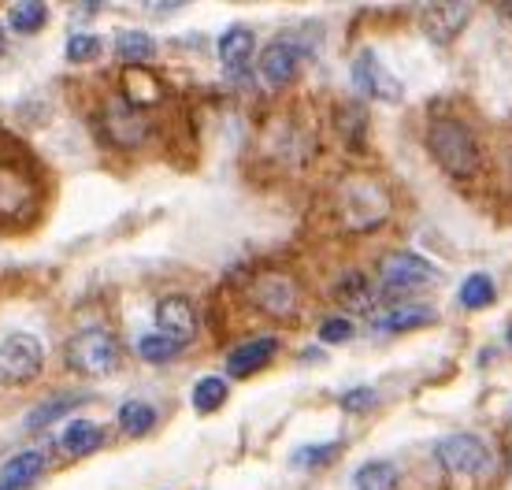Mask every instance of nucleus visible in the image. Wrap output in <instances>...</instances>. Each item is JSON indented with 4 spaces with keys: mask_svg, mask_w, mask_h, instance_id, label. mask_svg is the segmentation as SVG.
I'll return each instance as SVG.
<instances>
[{
    "mask_svg": "<svg viewBox=\"0 0 512 490\" xmlns=\"http://www.w3.org/2000/svg\"><path fill=\"white\" fill-rule=\"evenodd\" d=\"M249 301L253 309H260L264 316H275V320H297L301 312V286L290 271H256L249 279Z\"/></svg>",
    "mask_w": 512,
    "mask_h": 490,
    "instance_id": "nucleus-4",
    "label": "nucleus"
},
{
    "mask_svg": "<svg viewBox=\"0 0 512 490\" xmlns=\"http://www.w3.org/2000/svg\"><path fill=\"white\" fill-rule=\"evenodd\" d=\"M119 93L134 108H153V104L164 101V78L156 75V71H149V67H123Z\"/></svg>",
    "mask_w": 512,
    "mask_h": 490,
    "instance_id": "nucleus-15",
    "label": "nucleus"
},
{
    "mask_svg": "<svg viewBox=\"0 0 512 490\" xmlns=\"http://www.w3.org/2000/svg\"><path fill=\"white\" fill-rule=\"evenodd\" d=\"M119 357H123V349H119L116 335L104 331V327H86V331H78V335L67 342V364L82 375L116 372Z\"/></svg>",
    "mask_w": 512,
    "mask_h": 490,
    "instance_id": "nucleus-5",
    "label": "nucleus"
},
{
    "mask_svg": "<svg viewBox=\"0 0 512 490\" xmlns=\"http://www.w3.org/2000/svg\"><path fill=\"white\" fill-rule=\"evenodd\" d=\"M357 490H394L397 487V468L390 461H368L353 472Z\"/></svg>",
    "mask_w": 512,
    "mask_h": 490,
    "instance_id": "nucleus-27",
    "label": "nucleus"
},
{
    "mask_svg": "<svg viewBox=\"0 0 512 490\" xmlns=\"http://www.w3.org/2000/svg\"><path fill=\"white\" fill-rule=\"evenodd\" d=\"M4 45H8V41H4V26H0V52H4Z\"/></svg>",
    "mask_w": 512,
    "mask_h": 490,
    "instance_id": "nucleus-37",
    "label": "nucleus"
},
{
    "mask_svg": "<svg viewBox=\"0 0 512 490\" xmlns=\"http://www.w3.org/2000/svg\"><path fill=\"white\" fill-rule=\"evenodd\" d=\"M353 335H357V327H353V320H346V316H331V320L320 323L323 346H342V342H349Z\"/></svg>",
    "mask_w": 512,
    "mask_h": 490,
    "instance_id": "nucleus-31",
    "label": "nucleus"
},
{
    "mask_svg": "<svg viewBox=\"0 0 512 490\" xmlns=\"http://www.w3.org/2000/svg\"><path fill=\"white\" fill-rule=\"evenodd\" d=\"M275 353H279V338L256 335V338H249V342H242V346H234L231 353H227V372H231L234 379H245V375L268 368Z\"/></svg>",
    "mask_w": 512,
    "mask_h": 490,
    "instance_id": "nucleus-14",
    "label": "nucleus"
},
{
    "mask_svg": "<svg viewBox=\"0 0 512 490\" xmlns=\"http://www.w3.org/2000/svg\"><path fill=\"white\" fill-rule=\"evenodd\" d=\"M427 153L449 179H475L483 153L475 142V130L457 116H435L427 123Z\"/></svg>",
    "mask_w": 512,
    "mask_h": 490,
    "instance_id": "nucleus-2",
    "label": "nucleus"
},
{
    "mask_svg": "<svg viewBox=\"0 0 512 490\" xmlns=\"http://www.w3.org/2000/svg\"><path fill=\"white\" fill-rule=\"evenodd\" d=\"M156 327H160V335L175 338V342H193L197 338V309H193L190 297L182 294H171V297H160L156 301Z\"/></svg>",
    "mask_w": 512,
    "mask_h": 490,
    "instance_id": "nucleus-12",
    "label": "nucleus"
},
{
    "mask_svg": "<svg viewBox=\"0 0 512 490\" xmlns=\"http://www.w3.org/2000/svg\"><path fill=\"white\" fill-rule=\"evenodd\" d=\"M461 305L464 309H487V305H494V297H498V286H494V279H490L487 271H475V275H468L461 283Z\"/></svg>",
    "mask_w": 512,
    "mask_h": 490,
    "instance_id": "nucleus-23",
    "label": "nucleus"
},
{
    "mask_svg": "<svg viewBox=\"0 0 512 490\" xmlns=\"http://www.w3.org/2000/svg\"><path fill=\"white\" fill-rule=\"evenodd\" d=\"M505 168H509V175H512V149L505 153Z\"/></svg>",
    "mask_w": 512,
    "mask_h": 490,
    "instance_id": "nucleus-35",
    "label": "nucleus"
},
{
    "mask_svg": "<svg viewBox=\"0 0 512 490\" xmlns=\"http://www.w3.org/2000/svg\"><path fill=\"white\" fill-rule=\"evenodd\" d=\"M505 342H509V349H512V323H509V331H505Z\"/></svg>",
    "mask_w": 512,
    "mask_h": 490,
    "instance_id": "nucleus-36",
    "label": "nucleus"
},
{
    "mask_svg": "<svg viewBox=\"0 0 512 490\" xmlns=\"http://www.w3.org/2000/svg\"><path fill=\"white\" fill-rule=\"evenodd\" d=\"M338 216L353 231H375L390 220V194L368 175H349L338 186Z\"/></svg>",
    "mask_w": 512,
    "mask_h": 490,
    "instance_id": "nucleus-3",
    "label": "nucleus"
},
{
    "mask_svg": "<svg viewBox=\"0 0 512 490\" xmlns=\"http://www.w3.org/2000/svg\"><path fill=\"white\" fill-rule=\"evenodd\" d=\"M256 71H260L268 90H286L297 78V71H301V52H297V45H290V41H271L268 49L260 52Z\"/></svg>",
    "mask_w": 512,
    "mask_h": 490,
    "instance_id": "nucleus-13",
    "label": "nucleus"
},
{
    "mask_svg": "<svg viewBox=\"0 0 512 490\" xmlns=\"http://www.w3.org/2000/svg\"><path fill=\"white\" fill-rule=\"evenodd\" d=\"M182 349H186L182 342H175V338L160 335V331H156V335H145V338L138 342V353H141V357H145L149 364H167V361H175V357H179Z\"/></svg>",
    "mask_w": 512,
    "mask_h": 490,
    "instance_id": "nucleus-29",
    "label": "nucleus"
},
{
    "mask_svg": "<svg viewBox=\"0 0 512 490\" xmlns=\"http://www.w3.org/2000/svg\"><path fill=\"white\" fill-rule=\"evenodd\" d=\"M353 86H357V93L360 97H368V101L397 104L401 97H405V86L386 71L383 60H379L372 49H364L357 60H353Z\"/></svg>",
    "mask_w": 512,
    "mask_h": 490,
    "instance_id": "nucleus-9",
    "label": "nucleus"
},
{
    "mask_svg": "<svg viewBox=\"0 0 512 490\" xmlns=\"http://www.w3.org/2000/svg\"><path fill=\"white\" fill-rule=\"evenodd\" d=\"M75 12L82 15V19H90V15H97V12H101V4H78Z\"/></svg>",
    "mask_w": 512,
    "mask_h": 490,
    "instance_id": "nucleus-34",
    "label": "nucleus"
},
{
    "mask_svg": "<svg viewBox=\"0 0 512 490\" xmlns=\"http://www.w3.org/2000/svg\"><path fill=\"white\" fill-rule=\"evenodd\" d=\"M60 446H64L71 457H90V453H97L104 446V427L93 424V420H71V424L64 427Z\"/></svg>",
    "mask_w": 512,
    "mask_h": 490,
    "instance_id": "nucleus-20",
    "label": "nucleus"
},
{
    "mask_svg": "<svg viewBox=\"0 0 512 490\" xmlns=\"http://www.w3.org/2000/svg\"><path fill=\"white\" fill-rule=\"evenodd\" d=\"M346 450L342 442H316V446H301V450H294V457H290V465L294 468H327L338 461V453Z\"/></svg>",
    "mask_w": 512,
    "mask_h": 490,
    "instance_id": "nucleus-28",
    "label": "nucleus"
},
{
    "mask_svg": "<svg viewBox=\"0 0 512 490\" xmlns=\"http://www.w3.org/2000/svg\"><path fill=\"white\" fill-rule=\"evenodd\" d=\"M41 342L26 331H15L0 342V383L4 387H26L41 375Z\"/></svg>",
    "mask_w": 512,
    "mask_h": 490,
    "instance_id": "nucleus-6",
    "label": "nucleus"
},
{
    "mask_svg": "<svg viewBox=\"0 0 512 490\" xmlns=\"http://www.w3.org/2000/svg\"><path fill=\"white\" fill-rule=\"evenodd\" d=\"M45 465H49L45 450L15 453V457H8L4 468H0V483H4V487H12V490H23V487H30V483H38V479L45 476Z\"/></svg>",
    "mask_w": 512,
    "mask_h": 490,
    "instance_id": "nucleus-18",
    "label": "nucleus"
},
{
    "mask_svg": "<svg viewBox=\"0 0 512 490\" xmlns=\"http://www.w3.org/2000/svg\"><path fill=\"white\" fill-rule=\"evenodd\" d=\"M227 379H219V375H205V379H197V387H193L190 401L197 413H216V409H223L227 405Z\"/></svg>",
    "mask_w": 512,
    "mask_h": 490,
    "instance_id": "nucleus-24",
    "label": "nucleus"
},
{
    "mask_svg": "<svg viewBox=\"0 0 512 490\" xmlns=\"http://www.w3.org/2000/svg\"><path fill=\"white\" fill-rule=\"evenodd\" d=\"M334 297L346 305V309H372V286L360 271H349L334 283Z\"/></svg>",
    "mask_w": 512,
    "mask_h": 490,
    "instance_id": "nucleus-25",
    "label": "nucleus"
},
{
    "mask_svg": "<svg viewBox=\"0 0 512 490\" xmlns=\"http://www.w3.org/2000/svg\"><path fill=\"white\" fill-rule=\"evenodd\" d=\"M435 457H438V465L446 468V472H453V476H479V472L490 468L487 442L479 439V435H464V431L438 439Z\"/></svg>",
    "mask_w": 512,
    "mask_h": 490,
    "instance_id": "nucleus-8",
    "label": "nucleus"
},
{
    "mask_svg": "<svg viewBox=\"0 0 512 490\" xmlns=\"http://www.w3.org/2000/svg\"><path fill=\"white\" fill-rule=\"evenodd\" d=\"M338 405H342L346 413H372L375 405H379V390L375 387H353L338 398Z\"/></svg>",
    "mask_w": 512,
    "mask_h": 490,
    "instance_id": "nucleus-32",
    "label": "nucleus"
},
{
    "mask_svg": "<svg viewBox=\"0 0 512 490\" xmlns=\"http://www.w3.org/2000/svg\"><path fill=\"white\" fill-rule=\"evenodd\" d=\"M442 271L431 264L420 253H409V249H397V253H386L379 260V279L390 294H401V290H420V286H435Z\"/></svg>",
    "mask_w": 512,
    "mask_h": 490,
    "instance_id": "nucleus-7",
    "label": "nucleus"
},
{
    "mask_svg": "<svg viewBox=\"0 0 512 490\" xmlns=\"http://www.w3.org/2000/svg\"><path fill=\"white\" fill-rule=\"evenodd\" d=\"M253 49H256V34L242 23L227 26V30H223V38H219V45H216L219 64L227 67L231 75H238V71H245V67H249V60H253Z\"/></svg>",
    "mask_w": 512,
    "mask_h": 490,
    "instance_id": "nucleus-16",
    "label": "nucleus"
},
{
    "mask_svg": "<svg viewBox=\"0 0 512 490\" xmlns=\"http://www.w3.org/2000/svg\"><path fill=\"white\" fill-rule=\"evenodd\" d=\"M145 8L153 15H175V12H182L186 4H182V0H167V4H145Z\"/></svg>",
    "mask_w": 512,
    "mask_h": 490,
    "instance_id": "nucleus-33",
    "label": "nucleus"
},
{
    "mask_svg": "<svg viewBox=\"0 0 512 490\" xmlns=\"http://www.w3.org/2000/svg\"><path fill=\"white\" fill-rule=\"evenodd\" d=\"M119 427L134 439H141L156 427V409L145 401H127V405H119Z\"/></svg>",
    "mask_w": 512,
    "mask_h": 490,
    "instance_id": "nucleus-26",
    "label": "nucleus"
},
{
    "mask_svg": "<svg viewBox=\"0 0 512 490\" xmlns=\"http://www.w3.org/2000/svg\"><path fill=\"white\" fill-rule=\"evenodd\" d=\"M472 19V4L464 0H453V4H427L420 8V30L435 45H449V41L461 38V30Z\"/></svg>",
    "mask_w": 512,
    "mask_h": 490,
    "instance_id": "nucleus-11",
    "label": "nucleus"
},
{
    "mask_svg": "<svg viewBox=\"0 0 512 490\" xmlns=\"http://www.w3.org/2000/svg\"><path fill=\"white\" fill-rule=\"evenodd\" d=\"M104 49V38H97V34H71L67 38V60L71 64H90V60H97Z\"/></svg>",
    "mask_w": 512,
    "mask_h": 490,
    "instance_id": "nucleus-30",
    "label": "nucleus"
},
{
    "mask_svg": "<svg viewBox=\"0 0 512 490\" xmlns=\"http://www.w3.org/2000/svg\"><path fill=\"white\" fill-rule=\"evenodd\" d=\"M438 320V312L431 305H401V309H390L383 316H375L372 327L379 335H401V331H420V327H431Z\"/></svg>",
    "mask_w": 512,
    "mask_h": 490,
    "instance_id": "nucleus-17",
    "label": "nucleus"
},
{
    "mask_svg": "<svg viewBox=\"0 0 512 490\" xmlns=\"http://www.w3.org/2000/svg\"><path fill=\"white\" fill-rule=\"evenodd\" d=\"M0 490H12V487H4V483H0Z\"/></svg>",
    "mask_w": 512,
    "mask_h": 490,
    "instance_id": "nucleus-39",
    "label": "nucleus"
},
{
    "mask_svg": "<svg viewBox=\"0 0 512 490\" xmlns=\"http://www.w3.org/2000/svg\"><path fill=\"white\" fill-rule=\"evenodd\" d=\"M45 23H49V4L41 0H19L8 8V26L15 34H38Z\"/></svg>",
    "mask_w": 512,
    "mask_h": 490,
    "instance_id": "nucleus-22",
    "label": "nucleus"
},
{
    "mask_svg": "<svg viewBox=\"0 0 512 490\" xmlns=\"http://www.w3.org/2000/svg\"><path fill=\"white\" fill-rule=\"evenodd\" d=\"M116 56L127 67H145L156 56V41L145 30H119L116 34Z\"/></svg>",
    "mask_w": 512,
    "mask_h": 490,
    "instance_id": "nucleus-21",
    "label": "nucleus"
},
{
    "mask_svg": "<svg viewBox=\"0 0 512 490\" xmlns=\"http://www.w3.org/2000/svg\"><path fill=\"white\" fill-rule=\"evenodd\" d=\"M86 401H90V394H56V398L34 405V409L26 413L23 427H26V431H41V427H49L52 420H60V416H67L71 409L86 405Z\"/></svg>",
    "mask_w": 512,
    "mask_h": 490,
    "instance_id": "nucleus-19",
    "label": "nucleus"
},
{
    "mask_svg": "<svg viewBox=\"0 0 512 490\" xmlns=\"http://www.w3.org/2000/svg\"><path fill=\"white\" fill-rule=\"evenodd\" d=\"M41 201L45 182L34 168V156L8 134H0V231L30 227L38 220Z\"/></svg>",
    "mask_w": 512,
    "mask_h": 490,
    "instance_id": "nucleus-1",
    "label": "nucleus"
},
{
    "mask_svg": "<svg viewBox=\"0 0 512 490\" xmlns=\"http://www.w3.org/2000/svg\"><path fill=\"white\" fill-rule=\"evenodd\" d=\"M101 127H104V138H108V142L119 145V149H130V145H141L145 138H149L153 123L145 119L141 108H134V104H127L123 97H116V101L104 108Z\"/></svg>",
    "mask_w": 512,
    "mask_h": 490,
    "instance_id": "nucleus-10",
    "label": "nucleus"
},
{
    "mask_svg": "<svg viewBox=\"0 0 512 490\" xmlns=\"http://www.w3.org/2000/svg\"><path fill=\"white\" fill-rule=\"evenodd\" d=\"M505 12H509V15H512V4H505Z\"/></svg>",
    "mask_w": 512,
    "mask_h": 490,
    "instance_id": "nucleus-38",
    "label": "nucleus"
}]
</instances>
